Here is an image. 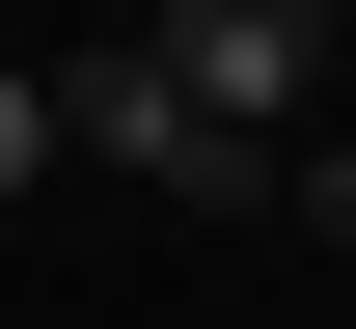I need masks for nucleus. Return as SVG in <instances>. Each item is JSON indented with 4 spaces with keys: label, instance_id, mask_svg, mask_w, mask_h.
<instances>
[{
    "label": "nucleus",
    "instance_id": "obj_1",
    "mask_svg": "<svg viewBox=\"0 0 356 329\" xmlns=\"http://www.w3.org/2000/svg\"><path fill=\"white\" fill-rule=\"evenodd\" d=\"M55 165H110V192H165V220H274V138H220V110L165 83V55H55Z\"/></svg>",
    "mask_w": 356,
    "mask_h": 329
},
{
    "label": "nucleus",
    "instance_id": "obj_2",
    "mask_svg": "<svg viewBox=\"0 0 356 329\" xmlns=\"http://www.w3.org/2000/svg\"><path fill=\"white\" fill-rule=\"evenodd\" d=\"M137 55H165L220 138H274V165L329 138V0H137Z\"/></svg>",
    "mask_w": 356,
    "mask_h": 329
},
{
    "label": "nucleus",
    "instance_id": "obj_3",
    "mask_svg": "<svg viewBox=\"0 0 356 329\" xmlns=\"http://www.w3.org/2000/svg\"><path fill=\"white\" fill-rule=\"evenodd\" d=\"M274 220H329V247H356V110H329L302 165H274Z\"/></svg>",
    "mask_w": 356,
    "mask_h": 329
},
{
    "label": "nucleus",
    "instance_id": "obj_4",
    "mask_svg": "<svg viewBox=\"0 0 356 329\" xmlns=\"http://www.w3.org/2000/svg\"><path fill=\"white\" fill-rule=\"evenodd\" d=\"M28 165H55V83H28V55H0V192H28Z\"/></svg>",
    "mask_w": 356,
    "mask_h": 329
},
{
    "label": "nucleus",
    "instance_id": "obj_5",
    "mask_svg": "<svg viewBox=\"0 0 356 329\" xmlns=\"http://www.w3.org/2000/svg\"><path fill=\"white\" fill-rule=\"evenodd\" d=\"M329 55H356V0H329Z\"/></svg>",
    "mask_w": 356,
    "mask_h": 329
}]
</instances>
